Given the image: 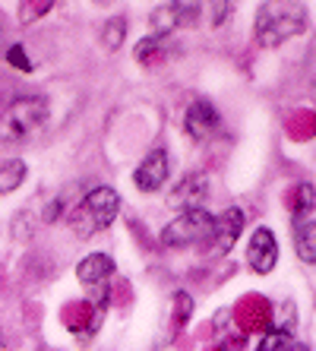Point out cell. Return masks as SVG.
Here are the masks:
<instances>
[{"instance_id":"cell-1","label":"cell","mask_w":316,"mask_h":351,"mask_svg":"<svg viewBox=\"0 0 316 351\" xmlns=\"http://www.w3.org/2000/svg\"><path fill=\"white\" fill-rule=\"evenodd\" d=\"M307 32V10L297 0H263L253 19L256 45L266 51L282 48L284 41Z\"/></svg>"},{"instance_id":"cell-2","label":"cell","mask_w":316,"mask_h":351,"mask_svg":"<svg viewBox=\"0 0 316 351\" xmlns=\"http://www.w3.org/2000/svg\"><path fill=\"white\" fill-rule=\"evenodd\" d=\"M117 213H121V196H117L114 187L101 184V187L89 190V193L66 213V221H70L73 234L80 237V241H86V237L101 234V231L111 228Z\"/></svg>"},{"instance_id":"cell-3","label":"cell","mask_w":316,"mask_h":351,"mask_svg":"<svg viewBox=\"0 0 316 351\" xmlns=\"http://www.w3.org/2000/svg\"><path fill=\"white\" fill-rule=\"evenodd\" d=\"M48 117H51L48 98H41V95L13 98V101L3 108V114H0V143L16 146V143L32 139L38 130H45Z\"/></svg>"},{"instance_id":"cell-4","label":"cell","mask_w":316,"mask_h":351,"mask_svg":"<svg viewBox=\"0 0 316 351\" xmlns=\"http://www.w3.org/2000/svg\"><path fill=\"white\" fill-rule=\"evenodd\" d=\"M212 225H215V215L203 206H193V209H180L178 219H171L162 228L158 241L171 250H180V247H193L203 244L212 237Z\"/></svg>"},{"instance_id":"cell-5","label":"cell","mask_w":316,"mask_h":351,"mask_svg":"<svg viewBox=\"0 0 316 351\" xmlns=\"http://www.w3.org/2000/svg\"><path fill=\"white\" fill-rule=\"evenodd\" d=\"M247 266H250L256 276H269V272L278 266V241L276 231L260 225V228L250 234L247 241Z\"/></svg>"},{"instance_id":"cell-6","label":"cell","mask_w":316,"mask_h":351,"mask_svg":"<svg viewBox=\"0 0 316 351\" xmlns=\"http://www.w3.org/2000/svg\"><path fill=\"white\" fill-rule=\"evenodd\" d=\"M168 178H171L168 152H165V149H152V152L136 165V171H133V187H136L139 193H158V190L168 184Z\"/></svg>"},{"instance_id":"cell-7","label":"cell","mask_w":316,"mask_h":351,"mask_svg":"<svg viewBox=\"0 0 316 351\" xmlns=\"http://www.w3.org/2000/svg\"><path fill=\"white\" fill-rule=\"evenodd\" d=\"M243 221H247V215H243L241 206H228L221 215H215V225H212V250L215 254H231L234 250V244L241 241L243 234Z\"/></svg>"},{"instance_id":"cell-8","label":"cell","mask_w":316,"mask_h":351,"mask_svg":"<svg viewBox=\"0 0 316 351\" xmlns=\"http://www.w3.org/2000/svg\"><path fill=\"white\" fill-rule=\"evenodd\" d=\"M219 127H221V114H219V108L212 105V101L196 98L193 105L186 108L184 130H186V136H190V139L203 143V139H209L212 133H219Z\"/></svg>"},{"instance_id":"cell-9","label":"cell","mask_w":316,"mask_h":351,"mask_svg":"<svg viewBox=\"0 0 316 351\" xmlns=\"http://www.w3.org/2000/svg\"><path fill=\"white\" fill-rule=\"evenodd\" d=\"M209 196V174L206 171H190L184 180H178V187L171 190V206L174 209H193L203 206Z\"/></svg>"},{"instance_id":"cell-10","label":"cell","mask_w":316,"mask_h":351,"mask_svg":"<svg viewBox=\"0 0 316 351\" xmlns=\"http://www.w3.org/2000/svg\"><path fill=\"white\" fill-rule=\"evenodd\" d=\"M111 272H114V260L108 254H89V256H82L80 266H76V278L86 288H95L101 282H108Z\"/></svg>"},{"instance_id":"cell-11","label":"cell","mask_w":316,"mask_h":351,"mask_svg":"<svg viewBox=\"0 0 316 351\" xmlns=\"http://www.w3.org/2000/svg\"><path fill=\"white\" fill-rule=\"evenodd\" d=\"M294 250L304 266H316V221H297L294 225Z\"/></svg>"},{"instance_id":"cell-12","label":"cell","mask_w":316,"mask_h":351,"mask_svg":"<svg viewBox=\"0 0 316 351\" xmlns=\"http://www.w3.org/2000/svg\"><path fill=\"white\" fill-rule=\"evenodd\" d=\"M29 174L23 158H7V162H0V196L3 193H13Z\"/></svg>"},{"instance_id":"cell-13","label":"cell","mask_w":316,"mask_h":351,"mask_svg":"<svg viewBox=\"0 0 316 351\" xmlns=\"http://www.w3.org/2000/svg\"><path fill=\"white\" fill-rule=\"evenodd\" d=\"M260 351H297L304 348V342H297L291 332H284V329H272V332H266L260 339V345H256Z\"/></svg>"},{"instance_id":"cell-14","label":"cell","mask_w":316,"mask_h":351,"mask_svg":"<svg viewBox=\"0 0 316 351\" xmlns=\"http://www.w3.org/2000/svg\"><path fill=\"white\" fill-rule=\"evenodd\" d=\"M174 29H180L178 10L171 7V3H162V7H155V10H152V32H155V35H171Z\"/></svg>"},{"instance_id":"cell-15","label":"cell","mask_w":316,"mask_h":351,"mask_svg":"<svg viewBox=\"0 0 316 351\" xmlns=\"http://www.w3.org/2000/svg\"><path fill=\"white\" fill-rule=\"evenodd\" d=\"M123 38H127V19L111 16L105 23V29H101V45H105V51H121Z\"/></svg>"},{"instance_id":"cell-16","label":"cell","mask_w":316,"mask_h":351,"mask_svg":"<svg viewBox=\"0 0 316 351\" xmlns=\"http://www.w3.org/2000/svg\"><path fill=\"white\" fill-rule=\"evenodd\" d=\"M316 209V187L310 184V180H304V184H297V190H294V206H291V213L297 215H307Z\"/></svg>"},{"instance_id":"cell-17","label":"cell","mask_w":316,"mask_h":351,"mask_svg":"<svg viewBox=\"0 0 316 351\" xmlns=\"http://www.w3.org/2000/svg\"><path fill=\"white\" fill-rule=\"evenodd\" d=\"M171 7L178 10L180 16V25H196V19H199V0H171Z\"/></svg>"},{"instance_id":"cell-18","label":"cell","mask_w":316,"mask_h":351,"mask_svg":"<svg viewBox=\"0 0 316 351\" xmlns=\"http://www.w3.org/2000/svg\"><path fill=\"white\" fill-rule=\"evenodd\" d=\"M165 38H168V35H149V38H143V41H139V45H136V51H133V54H136V60H139V64H146V60L149 58H152V54H155V51H162L165 48Z\"/></svg>"},{"instance_id":"cell-19","label":"cell","mask_w":316,"mask_h":351,"mask_svg":"<svg viewBox=\"0 0 316 351\" xmlns=\"http://www.w3.org/2000/svg\"><path fill=\"white\" fill-rule=\"evenodd\" d=\"M206 7H209L212 29H221L228 23V13H231V0H206Z\"/></svg>"},{"instance_id":"cell-20","label":"cell","mask_w":316,"mask_h":351,"mask_svg":"<svg viewBox=\"0 0 316 351\" xmlns=\"http://www.w3.org/2000/svg\"><path fill=\"white\" fill-rule=\"evenodd\" d=\"M7 60L16 66V70H25V73L32 70V64H29V58H25V48H23V45H10V48H7Z\"/></svg>"},{"instance_id":"cell-21","label":"cell","mask_w":316,"mask_h":351,"mask_svg":"<svg viewBox=\"0 0 316 351\" xmlns=\"http://www.w3.org/2000/svg\"><path fill=\"white\" fill-rule=\"evenodd\" d=\"M174 304H178V319H180V323H186V319H190V313H193V298H190L186 291H178V294H174Z\"/></svg>"},{"instance_id":"cell-22","label":"cell","mask_w":316,"mask_h":351,"mask_svg":"<svg viewBox=\"0 0 316 351\" xmlns=\"http://www.w3.org/2000/svg\"><path fill=\"white\" fill-rule=\"evenodd\" d=\"M98 7H108V3H114V0H95Z\"/></svg>"},{"instance_id":"cell-23","label":"cell","mask_w":316,"mask_h":351,"mask_svg":"<svg viewBox=\"0 0 316 351\" xmlns=\"http://www.w3.org/2000/svg\"><path fill=\"white\" fill-rule=\"evenodd\" d=\"M0 38H3V23H0Z\"/></svg>"}]
</instances>
